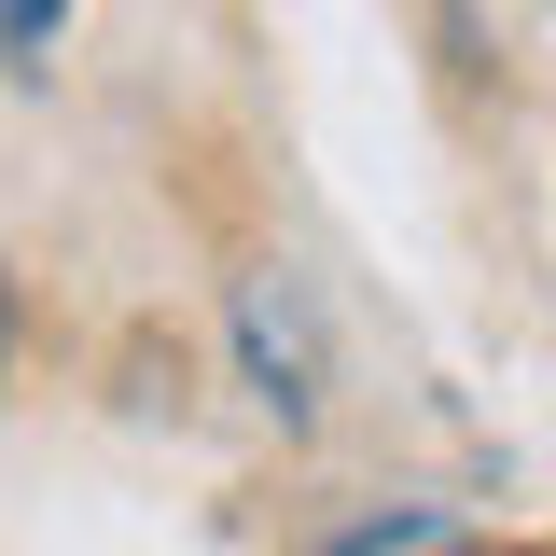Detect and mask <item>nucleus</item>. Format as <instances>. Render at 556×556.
I'll return each instance as SVG.
<instances>
[{
  "mask_svg": "<svg viewBox=\"0 0 556 556\" xmlns=\"http://www.w3.org/2000/svg\"><path fill=\"white\" fill-rule=\"evenodd\" d=\"M237 376H251V404H265L278 431L320 417V292H306L292 265L237 278Z\"/></svg>",
  "mask_w": 556,
  "mask_h": 556,
  "instance_id": "nucleus-1",
  "label": "nucleus"
},
{
  "mask_svg": "<svg viewBox=\"0 0 556 556\" xmlns=\"http://www.w3.org/2000/svg\"><path fill=\"white\" fill-rule=\"evenodd\" d=\"M306 556H445V515L431 501H390V515H362V529H334V543H306Z\"/></svg>",
  "mask_w": 556,
  "mask_h": 556,
  "instance_id": "nucleus-2",
  "label": "nucleus"
},
{
  "mask_svg": "<svg viewBox=\"0 0 556 556\" xmlns=\"http://www.w3.org/2000/svg\"><path fill=\"white\" fill-rule=\"evenodd\" d=\"M56 28H70V0H0V56H42Z\"/></svg>",
  "mask_w": 556,
  "mask_h": 556,
  "instance_id": "nucleus-3",
  "label": "nucleus"
},
{
  "mask_svg": "<svg viewBox=\"0 0 556 556\" xmlns=\"http://www.w3.org/2000/svg\"><path fill=\"white\" fill-rule=\"evenodd\" d=\"M445 556H556V543H445Z\"/></svg>",
  "mask_w": 556,
  "mask_h": 556,
  "instance_id": "nucleus-4",
  "label": "nucleus"
},
{
  "mask_svg": "<svg viewBox=\"0 0 556 556\" xmlns=\"http://www.w3.org/2000/svg\"><path fill=\"white\" fill-rule=\"evenodd\" d=\"M0 376H14V278H0Z\"/></svg>",
  "mask_w": 556,
  "mask_h": 556,
  "instance_id": "nucleus-5",
  "label": "nucleus"
}]
</instances>
